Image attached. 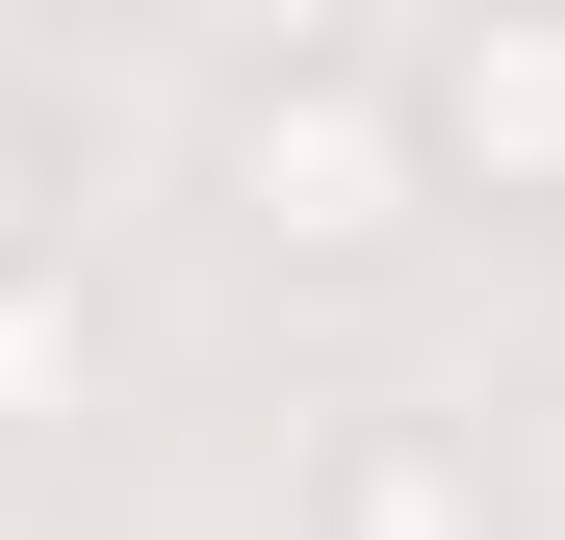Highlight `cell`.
<instances>
[{"label":"cell","mask_w":565,"mask_h":540,"mask_svg":"<svg viewBox=\"0 0 565 540\" xmlns=\"http://www.w3.org/2000/svg\"><path fill=\"white\" fill-rule=\"evenodd\" d=\"M412 155L462 207H565V0H462L437 77H412Z\"/></svg>","instance_id":"obj_2"},{"label":"cell","mask_w":565,"mask_h":540,"mask_svg":"<svg viewBox=\"0 0 565 540\" xmlns=\"http://www.w3.org/2000/svg\"><path fill=\"white\" fill-rule=\"evenodd\" d=\"M309 540H514V489H489V437H462V412H334Z\"/></svg>","instance_id":"obj_3"},{"label":"cell","mask_w":565,"mask_h":540,"mask_svg":"<svg viewBox=\"0 0 565 540\" xmlns=\"http://www.w3.org/2000/svg\"><path fill=\"white\" fill-rule=\"evenodd\" d=\"M0 257H52V129L0 104Z\"/></svg>","instance_id":"obj_5"},{"label":"cell","mask_w":565,"mask_h":540,"mask_svg":"<svg viewBox=\"0 0 565 540\" xmlns=\"http://www.w3.org/2000/svg\"><path fill=\"white\" fill-rule=\"evenodd\" d=\"M52 412H104V335L52 309V257H0V437H52Z\"/></svg>","instance_id":"obj_4"},{"label":"cell","mask_w":565,"mask_h":540,"mask_svg":"<svg viewBox=\"0 0 565 540\" xmlns=\"http://www.w3.org/2000/svg\"><path fill=\"white\" fill-rule=\"evenodd\" d=\"M232 207H257V257H309V284L412 257V207H437L412 77H360V52H257V77H232Z\"/></svg>","instance_id":"obj_1"}]
</instances>
